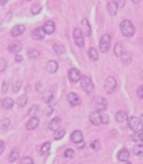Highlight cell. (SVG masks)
<instances>
[{"label":"cell","mask_w":143,"mask_h":164,"mask_svg":"<svg viewBox=\"0 0 143 164\" xmlns=\"http://www.w3.org/2000/svg\"><path fill=\"white\" fill-rule=\"evenodd\" d=\"M120 29H121V33H123L125 37H132L133 33H135V26L128 19H124L123 22H121Z\"/></svg>","instance_id":"6da1fadb"},{"label":"cell","mask_w":143,"mask_h":164,"mask_svg":"<svg viewBox=\"0 0 143 164\" xmlns=\"http://www.w3.org/2000/svg\"><path fill=\"white\" fill-rule=\"evenodd\" d=\"M109 48H111V36L104 34L100 40V51L106 53V52L109 51Z\"/></svg>","instance_id":"7a4b0ae2"},{"label":"cell","mask_w":143,"mask_h":164,"mask_svg":"<svg viewBox=\"0 0 143 164\" xmlns=\"http://www.w3.org/2000/svg\"><path fill=\"white\" fill-rule=\"evenodd\" d=\"M72 36H74L75 44L78 45L79 48H82V47L85 45V34L82 33V30L81 29H75L74 33H72Z\"/></svg>","instance_id":"3957f363"},{"label":"cell","mask_w":143,"mask_h":164,"mask_svg":"<svg viewBox=\"0 0 143 164\" xmlns=\"http://www.w3.org/2000/svg\"><path fill=\"white\" fill-rule=\"evenodd\" d=\"M81 86H82V89L85 90L86 93H91V92L94 90V85H93V82H91V79L89 77H82Z\"/></svg>","instance_id":"277c9868"},{"label":"cell","mask_w":143,"mask_h":164,"mask_svg":"<svg viewBox=\"0 0 143 164\" xmlns=\"http://www.w3.org/2000/svg\"><path fill=\"white\" fill-rule=\"evenodd\" d=\"M116 86H117L116 79H114L113 77H108L106 81H105V85H104L105 90H106L108 93H113L114 89H116Z\"/></svg>","instance_id":"5b68a950"},{"label":"cell","mask_w":143,"mask_h":164,"mask_svg":"<svg viewBox=\"0 0 143 164\" xmlns=\"http://www.w3.org/2000/svg\"><path fill=\"white\" fill-rule=\"evenodd\" d=\"M90 122L94 126L102 125V114H100V111H94L90 114Z\"/></svg>","instance_id":"8992f818"},{"label":"cell","mask_w":143,"mask_h":164,"mask_svg":"<svg viewBox=\"0 0 143 164\" xmlns=\"http://www.w3.org/2000/svg\"><path fill=\"white\" fill-rule=\"evenodd\" d=\"M68 78L71 82H79V81L82 79L81 71H79L78 68H71V70L68 71Z\"/></svg>","instance_id":"52a82bcc"},{"label":"cell","mask_w":143,"mask_h":164,"mask_svg":"<svg viewBox=\"0 0 143 164\" xmlns=\"http://www.w3.org/2000/svg\"><path fill=\"white\" fill-rule=\"evenodd\" d=\"M71 141L75 142V144H81V142H83V134H82L81 130H75V131H72Z\"/></svg>","instance_id":"ba28073f"},{"label":"cell","mask_w":143,"mask_h":164,"mask_svg":"<svg viewBox=\"0 0 143 164\" xmlns=\"http://www.w3.org/2000/svg\"><path fill=\"white\" fill-rule=\"evenodd\" d=\"M128 127H130V130H136L138 126L140 125V120L138 119V118H135V116H128Z\"/></svg>","instance_id":"9c48e42d"},{"label":"cell","mask_w":143,"mask_h":164,"mask_svg":"<svg viewBox=\"0 0 143 164\" xmlns=\"http://www.w3.org/2000/svg\"><path fill=\"white\" fill-rule=\"evenodd\" d=\"M67 100H68V103L71 104V105H78V104H81V97L78 96L76 93H68V96H67Z\"/></svg>","instance_id":"30bf717a"},{"label":"cell","mask_w":143,"mask_h":164,"mask_svg":"<svg viewBox=\"0 0 143 164\" xmlns=\"http://www.w3.org/2000/svg\"><path fill=\"white\" fill-rule=\"evenodd\" d=\"M95 105H97V111H105L108 107V103H106V100L104 99V97H98L97 100H95Z\"/></svg>","instance_id":"8fae6325"},{"label":"cell","mask_w":143,"mask_h":164,"mask_svg":"<svg viewBox=\"0 0 143 164\" xmlns=\"http://www.w3.org/2000/svg\"><path fill=\"white\" fill-rule=\"evenodd\" d=\"M45 30H44V27H37V29L33 30V39L34 40H43L44 36H45Z\"/></svg>","instance_id":"7c38bea8"},{"label":"cell","mask_w":143,"mask_h":164,"mask_svg":"<svg viewBox=\"0 0 143 164\" xmlns=\"http://www.w3.org/2000/svg\"><path fill=\"white\" fill-rule=\"evenodd\" d=\"M38 125H40L38 118L33 116V118H30L29 122L26 123V129H27V130H34V129H37V127H38Z\"/></svg>","instance_id":"4fadbf2b"},{"label":"cell","mask_w":143,"mask_h":164,"mask_svg":"<svg viewBox=\"0 0 143 164\" xmlns=\"http://www.w3.org/2000/svg\"><path fill=\"white\" fill-rule=\"evenodd\" d=\"M25 32V26L23 25H15L14 27H11V36L12 37H18Z\"/></svg>","instance_id":"5bb4252c"},{"label":"cell","mask_w":143,"mask_h":164,"mask_svg":"<svg viewBox=\"0 0 143 164\" xmlns=\"http://www.w3.org/2000/svg\"><path fill=\"white\" fill-rule=\"evenodd\" d=\"M59 68V65L56 60H49L48 63H46V71L48 73H51V74H53V73H56Z\"/></svg>","instance_id":"9a60e30c"},{"label":"cell","mask_w":143,"mask_h":164,"mask_svg":"<svg viewBox=\"0 0 143 164\" xmlns=\"http://www.w3.org/2000/svg\"><path fill=\"white\" fill-rule=\"evenodd\" d=\"M117 10H119V6H117L116 1H109V3H108V11H109V14H111L112 16L116 15Z\"/></svg>","instance_id":"2e32d148"},{"label":"cell","mask_w":143,"mask_h":164,"mask_svg":"<svg viewBox=\"0 0 143 164\" xmlns=\"http://www.w3.org/2000/svg\"><path fill=\"white\" fill-rule=\"evenodd\" d=\"M22 49V45H21V42H11L10 47H8V51L11 52V53H19V51Z\"/></svg>","instance_id":"e0dca14e"},{"label":"cell","mask_w":143,"mask_h":164,"mask_svg":"<svg viewBox=\"0 0 143 164\" xmlns=\"http://www.w3.org/2000/svg\"><path fill=\"white\" fill-rule=\"evenodd\" d=\"M60 123H62L60 118H55V119L51 120V123H49V130H52V131L59 130V129H60Z\"/></svg>","instance_id":"ac0fdd59"},{"label":"cell","mask_w":143,"mask_h":164,"mask_svg":"<svg viewBox=\"0 0 143 164\" xmlns=\"http://www.w3.org/2000/svg\"><path fill=\"white\" fill-rule=\"evenodd\" d=\"M44 30H45L46 34H52V33L55 32V22H52V21L45 22V25H44Z\"/></svg>","instance_id":"d6986e66"},{"label":"cell","mask_w":143,"mask_h":164,"mask_svg":"<svg viewBox=\"0 0 143 164\" xmlns=\"http://www.w3.org/2000/svg\"><path fill=\"white\" fill-rule=\"evenodd\" d=\"M82 27H83V34L85 36L91 34V27H90V23H89L87 19H82Z\"/></svg>","instance_id":"ffe728a7"},{"label":"cell","mask_w":143,"mask_h":164,"mask_svg":"<svg viewBox=\"0 0 143 164\" xmlns=\"http://www.w3.org/2000/svg\"><path fill=\"white\" fill-rule=\"evenodd\" d=\"M1 105H3L4 109H11L14 107V100L10 99V97H6V99H3V101H1Z\"/></svg>","instance_id":"44dd1931"},{"label":"cell","mask_w":143,"mask_h":164,"mask_svg":"<svg viewBox=\"0 0 143 164\" xmlns=\"http://www.w3.org/2000/svg\"><path fill=\"white\" fill-rule=\"evenodd\" d=\"M128 157H130V152H128L127 149H121V151L117 153V159L120 161H125Z\"/></svg>","instance_id":"7402d4cb"},{"label":"cell","mask_w":143,"mask_h":164,"mask_svg":"<svg viewBox=\"0 0 143 164\" xmlns=\"http://www.w3.org/2000/svg\"><path fill=\"white\" fill-rule=\"evenodd\" d=\"M114 55H116V56H123L124 55V45L121 44V42H117V44L114 45Z\"/></svg>","instance_id":"603a6c76"},{"label":"cell","mask_w":143,"mask_h":164,"mask_svg":"<svg viewBox=\"0 0 143 164\" xmlns=\"http://www.w3.org/2000/svg\"><path fill=\"white\" fill-rule=\"evenodd\" d=\"M128 119V116L127 114H125V111H119V112L116 114V120L119 123H123L124 120H127Z\"/></svg>","instance_id":"cb8c5ba5"},{"label":"cell","mask_w":143,"mask_h":164,"mask_svg":"<svg viewBox=\"0 0 143 164\" xmlns=\"http://www.w3.org/2000/svg\"><path fill=\"white\" fill-rule=\"evenodd\" d=\"M132 141H135V142H142L143 141V129L135 131V134L132 135Z\"/></svg>","instance_id":"d4e9b609"},{"label":"cell","mask_w":143,"mask_h":164,"mask_svg":"<svg viewBox=\"0 0 143 164\" xmlns=\"http://www.w3.org/2000/svg\"><path fill=\"white\" fill-rule=\"evenodd\" d=\"M132 152L136 156H143V145L142 144H138V145H135L132 148Z\"/></svg>","instance_id":"484cf974"},{"label":"cell","mask_w":143,"mask_h":164,"mask_svg":"<svg viewBox=\"0 0 143 164\" xmlns=\"http://www.w3.org/2000/svg\"><path fill=\"white\" fill-rule=\"evenodd\" d=\"M18 159H19V152L18 151H12L8 154V161H10V163H14V161H16Z\"/></svg>","instance_id":"4316f807"},{"label":"cell","mask_w":143,"mask_h":164,"mask_svg":"<svg viewBox=\"0 0 143 164\" xmlns=\"http://www.w3.org/2000/svg\"><path fill=\"white\" fill-rule=\"evenodd\" d=\"M89 58L91 60H98V51L95 48H90L89 49Z\"/></svg>","instance_id":"83f0119b"},{"label":"cell","mask_w":143,"mask_h":164,"mask_svg":"<svg viewBox=\"0 0 143 164\" xmlns=\"http://www.w3.org/2000/svg\"><path fill=\"white\" fill-rule=\"evenodd\" d=\"M27 56H29L32 60H36V59L40 56V52L37 51V49H30V51L27 52Z\"/></svg>","instance_id":"f1b7e54d"},{"label":"cell","mask_w":143,"mask_h":164,"mask_svg":"<svg viewBox=\"0 0 143 164\" xmlns=\"http://www.w3.org/2000/svg\"><path fill=\"white\" fill-rule=\"evenodd\" d=\"M53 49H55V52H56V53H59V55H63V53H64V51H65L64 47H63L62 44H57V42L53 45Z\"/></svg>","instance_id":"f546056e"},{"label":"cell","mask_w":143,"mask_h":164,"mask_svg":"<svg viewBox=\"0 0 143 164\" xmlns=\"http://www.w3.org/2000/svg\"><path fill=\"white\" fill-rule=\"evenodd\" d=\"M10 120L8 119H3L1 120V122H0V130H1V131H6L7 129H8V127H10Z\"/></svg>","instance_id":"4dcf8cb0"},{"label":"cell","mask_w":143,"mask_h":164,"mask_svg":"<svg viewBox=\"0 0 143 164\" xmlns=\"http://www.w3.org/2000/svg\"><path fill=\"white\" fill-rule=\"evenodd\" d=\"M18 105L19 107H25L26 105V103H27V96L26 94H22V96H19V99H18Z\"/></svg>","instance_id":"1f68e13d"},{"label":"cell","mask_w":143,"mask_h":164,"mask_svg":"<svg viewBox=\"0 0 143 164\" xmlns=\"http://www.w3.org/2000/svg\"><path fill=\"white\" fill-rule=\"evenodd\" d=\"M49 151H51V144L49 142L43 144V146H41V154H48Z\"/></svg>","instance_id":"d6a6232c"},{"label":"cell","mask_w":143,"mask_h":164,"mask_svg":"<svg viewBox=\"0 0 143 164\" xmlns=\"http://www.w3.org/2000/svg\"><path fill=\"white\" fill-rule=\"evenodd\" d=\"M64 135H65V130L59 129V130H56L55 131V140H62Z\"/></svg>","instance_id":"836d02e7"},{"label":"cell","mask_w":143,"mask_h":164,"mask_svg":"<svg viewBox=\"0 0 143 164\" xmlns=\"http://www.w3.org/2000/svg\"><path fill=\"white\" fill-rule=\"evenodd\" d=\"M44 101H45L46 104H51L53 101V93L52 92H48V93H46V96L44 97Z\"/></svg>","instance_id":"e575fe53"},{"label":"cell","mask_w":143,"mask_h":164,"mask_svg":"<svg viewBox=\"0 0 143 164\" xmlns=\"http://www.w3.org/2000/svg\"><path fill=\"white\" fill-rule=\"evenodd\" d=\"M37 111H38V105H36V104H34V105H33L32 108H30L29 111H27V115H30V116L33 118V116H34V115L37 114Z\"/></svg>","instance_id":"d590c367"},{"label":"cell","mask_w":143,"mask_h":164,"mask_svg":"<svg viewBox=\"0 0 143 164\" xmlns=\"http://www.w3.org/2000/svg\"><path fill=\"white\" fill-rule=\"evenodd\" d=\"M41 8H43V7H41V4H34V6L32 7V14L37 15V14H38L40 11H41Z\"/></svg>","instance_id":"8d00e7d4"},{"label":"cell","mask_w":143,"mask_h":164,"mask_svg":"<svg viewBox=\"0 0 143 164\" xmlns=\"http://www.w3.org/2000/svg\"><path fill=\"white\" fill-rule=\"evenodd\" d=\"M100 141H98V140H94V141H91V144H90V146H91V149H93V151H98V149H100Z\"/></svg>","instance_id":"74e56055"},{"label":"cell","mask_w":143,"mask_h":164,"mask_svg":"<svg viewBox=\"0 0 143 164\" xmlns=\"http://www.w3.org/2000/svg\"><path fill=\"white\" fill-rule=\"evenodd\" d=\"M75 156V152L72 151V149H67V151L64 152V157L65 159H72Z\"/></svg>","instance_id":"f35d334b"},{"label":"cell","mask_w":143,"mask_h":164,"mask_svg":"<svg viewBox=\"0 0 143 164\" xmlns=\"http://www.w3.org/2000/svg\"><path fill=\"white\" fill-rule=\"evenodd\" d=\"M22 164H34V163H33V159H32V157L26 156V157L22 159Z\"/></svg>","instance_id":"ab89813d"},{"label":"cell","mask_w":143,"mask_h":164,"mask_svg":"<svg viewBox=\"0 0 143 164\" xmlns=\"http://www.w3.org/2000/svg\"><path fill=\"white\" fill-rule=\"evenodd\" d=\"M19 88H21V82H19V81H16L15 84H14V86H12V92H14V93H16V92L19 90Z\"/></svg>","instance_id":"60d3db41"},{"label":"cell","mask_w":143,"mask_h":164,"mask_svg":"<svg viewBox=\"0 0 143 164\" xmlns=\"http://www.w3.org/2000/svg\"><path fill=\"white\" fill-rule=\"evenodd\" d=\"M7 90H8V82H7V81H3V85H1V92H3V93H7Z\"/></svg>","instance_id":"b9f144b4"},{"label":"cell","mask_w":143,"mask_h":164,"mask_svg":"<svg viewBox=\"0 0 143 164\" xmlns=\"http://www.w3.org/2000/svg\"><path fill=\"white\" fill-rule=\"evenodd\" d=\"M52 112H53V107H52V104H49L45 108V115H51Z\"/></svg>","instance_id":"7bdbcfd3"},{"label":"cell","mask_w":143,"mask_h":164,"mask_svg":"<svg viewBox=\"0 0 143 164\" xmlns=\"http://www.w3.org/2000/svg\"><path fill=\"white\" fill-rule=\"evenodd\" d=\"M6 60L4 59H0V71H4L6 70Z\"/></svg>","instance_id":"ee69618b"},{"label":"cell","mask_w":143,"mask_h":164,"mask_svg":"<svg viewBox=\"0 0 143 164\" xmlns=\"http://www.w3.org/2000/svg\"><path fill=\"white\" fill-rule=\"evenodd\" d=\"M138 96H139L140 99H143V85L138 88Z\"/></svg>","instance_id":"f6af8a7d"},{"label":"cell","mask_w":143,"mask_h":164,"mask_svg":"<svg viewBox=\"0 0 143 164\" xmlns=\"http://www.w3.org/2000/svg\"><path fill=\"white\" fill-rule=\"evenodd\" d=\"M102 123H109V118L105 114H102Z\"/></svg>","instance_id":"bcb514c9"},{"label":"cell","mask_w":143,"mask_h":164,"mask_svg":"<svg viewBox=\"0 0 143 164\" xmlns=\"http://www.w3.org/2000/svg\"><path fill=\"white\" fill-rule=\"evenodd\" d=\"M23 60V58L21 56L19 53H16V56H15V62H22Z\"/></svg>","instance_id":"7dc6e473"},{"label":"cell","mask_w":143,"mask_h":164,"mask_svg":"<svg viewBox=\"0 0 143 164\" xmlns=\"http://www.w3.org/2000/svg\"><path fill=\"white\" fill-rule=\"evenodd\" d=\"M37 90H38V92L43 90V82H38V84H37Z\"/></svg>","instance_id":"c3c4849f"},{"label":"cell","mask_w":143,"mask_h":164,"mask_svg":"<svg viewBox=\"0 0 143 164\" xmlns=\"http://www.w3.org/2000/svg\"><path fill=\"white\" fill-rule=\"evenodd\" d=\"M3 151H4V142L1 141L0 142V153H3Z\"/></svg>","instance_id":"681fc988"},{"label":"cell","mask_w":143,"mask_h":164,"mask_svg":"<svg viewBox=\"0 0 143 164\" xmlns=\"http://www.w3.org/2000/svg\"><path fill=\"white\" fill-rule=\"evenodd\" d=\"M6 3H7V0H0V4H1V6H4Z\"/></svg>","instance_id":"f907efd6"},{"label":"cell","mask_w":143,"mask_h":164,"mask_svg":"<svg viewBox=\"0 0 143 164\" xmlns=\"http://www.w3.org/2000/svg\"><path fill=\"white\" fill-rule=\"evenodd\" d=\"M139 120H140V125L143 126V114H142V116H140V118H139Z\"/></svg>","instance_id":"816d5d0a"},{"label":"cell","mask_w":143,"mask_h":164,"mask_svg":"<svg viewBox=\"0 0 143 164\" xmlns=\"http://www.w3.org/2000/svg\"><path fill=\"white\" fill-rule=\"evenodd\" d=\"M121 164H131V163H130V161L125 160V161H121Z\"/></svg>","instance_id":"f5cc1de1"},{"label":"cell","mask_w":143,"mask_h":164,"mask_svg":"<svg viewBox=\"0 0 143 164\" xmlns=\"http://www.w3.org/2000/svg\"><path fill=\"white\" fill-rule=\"evenodd\" d=\"M27 1H30V0H27Z\"/></svg>","instance_id":"db71d44e"}]
</instances>
